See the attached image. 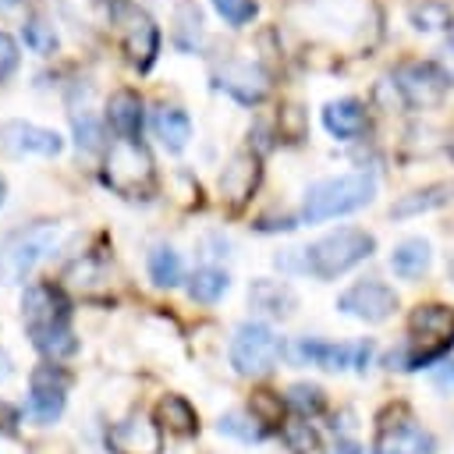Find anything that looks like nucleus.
Returning <instances> with one entry per match:
<instances>
[{
    "mask_svg": "<svg viewBox=\"0 0 454 454\" xmlns=\"http://www.w3.org/2000/svg\"><path fill=\"white\" fill-rule=\"evenodd\" d=\"M21 316H25V330L32 337L35 351H43L46 358L57 362V358H67L78 351V337L71 330V305L60 287H53V284L25 287Z\"/></svg>",
    "mask_w": 454,
    "mask_h": 454,
    "instance_id": "f257e3e1",
    "label": "nucleus"
},
{
    "mask_svg": "<svg viewBox=\"0 0 454 454\" xmlns=\"http://www.w3.org/2000/svg\"><path fill=\"white\" fill-rule=\"evenodd\" d=\"M64 238H67V227L53 223V220H39V223H28L21 231H11L0 241V284H7V287L25 284V277L50 252H57L64 245Z\"/></svg>",
    "mask_w": 454,
    "mask_h": 454,
    "instance_id": "f03ea898",
    "label": "nucleus"
},
{
    "mask_svg": "<svg viewBox=\"0 0 454 454\" xmlns=\"http://www.w3.org/2000/svg\"><path fill=\"white\" fill-rule=\"evenodd\" d=\"M372 195H376V181H372V174H365V170L312 181L309 192H305V202H301V220L323 223V220L355 213V209L369 206Z\"/></svg>",
    "mask_w": 454,
    "mask_h": 454,
    "instance_id": "7ed1b4c3",
    "label": "nucleus"
},
{
    "mask_svg": "<svg viewBox=\"0 0 454 454\" xmlns=\"http://www.w3.org/2000/svg\"><path fill=\"white\" fill-rule=\"evenodd\" d=\"M372 248H376V238L369 231L340 227V231L323 234L309 248H301V270L312 273L316 280H333V277L348 273L351 266H358L362 259H369Z\"/></svg>",
    "mask_w": 454,
    "mask_h": 454,
    "instance_id": "20e7f679",
    "label": "nucleus"
},
{
    "mask_svg": "<svg viewBox=\"0 0 454 454\" xmlns=\"http://www.w3.org/2000/svg\"><path fill=\"white\" fill-rule=\"evenodd\" d=\"M408 330H411V348L415 351L401 348L397 355H390V365L397 362V369H422L454 344V309L440 305V301L419 305L408 319Z\"/></svg>",
    "mask_w": 454,
    "mask_h": 454,
    "instance_id": "39448f33",
    "label": "nucleus"
},
{
    "mask_svg": "<svg viewBox=\"0 0 454 454\" xmlns=\"http://www.w3.org/2000/svg\"><path fill=\"white\" fill-rule=\"evenodd\" d=\"M103 181L124 195V199H149L153 184H156V167L153 156L142 142H124L117 138L106 149V167H103Z\"/></svg>",
    "mask_w": 454,
    "mask_h": 454,
    "instance_id": "423d86ee",
    "label": "nucleus"
},
{
    "mask_svg": "<svg viewBox=\"0 0 454 454\" xmlns=\"http://www.w3.org/2000/svg\"><path fill=\"white\" fill-rule=\"evenodd\" d=\"M106 11H110V21L121 32V46H124L128 60L138 71H149L156 53H160V28H156V21L138 4H131V0H110Z\"/></svg>",
    "mask_w": 454,
    "mask_h": 454,
    "instance_id": "0eeeda50",
    "label": "nucleus"
},
{
    "mask_svg": "<svg viewBox=\"0 0 454 454\" xmlns=\"http://www.w3.org/2000/svg\"><path fill=\"white\" fill-rule=\"evenodd\" d=\"M280 337L262 323H241L231 337V365L241 376H266L280 362Z\"/></svg>",
    "mask_w": 454,
    "mask_h": 454,
    "instance_id": "6e6552de",
    "label": "nucleus"
},
{
    "mask_svg": "<svg viewBox=\"0 0 454 454\" xmlns=\"http://www.w3.org/2000/svg\"><path fill=\"white\" fill-rule=\"evenodd\" d=\"M301 11L319 32L333 39H362L365 28L376 21V11L369 0H309Z\"/></svg>",
    "mask_w": 454,
    "mask_h": 454,
    "instance_id": "1a4fd4ad",
    "label": "nucleus"
},
{
    "mask_svg": "<svg viewBox=\"0 0 454 454\" xmlns=\"http://www.w3.org/2000/svg\"><path fill=\"white\" fill-rule=\"evenodd\" d=\"M67 387H71V376L60 369V365H35L32 369V380H28V419L46 426L53 422L60 411H64V401H67Z\"/></svg>",
    "mask_w": 454,
    "mask_h": 454,
    "instance_id": "9d476101",
    "label": "nucleus"
},
{
    "mask_svg": "<svg viewBox=\"0 0 454 454\" xmlns=\"http://www.w3.org/2000/svg\"><path fill=\"white\" fill-rule=\"evenodd\" d=\"M433 450H436L433 433H426L408 415V408H394V422L390 415H383L372 440V454H433Z\"/></svg>",
    "mask_w": 454,
    "mask_h": 454,
    "instance_id": "9b49d317",
    "label": "nucleus"
},
{
    "mask_svg": "<svg viewBox=\"0 0 454 454\" xmlns=\"http://www.w3.org/2000/svg\"><path fill=\"white\" fill-rule=\"evenodd\" d=\"M394 89L408 106H436L447 92V78L440 74L436 64L426 60H404L394 71Z\"/></svg>",
    "mask_w": 454,
    "mask_h": 454,
    "instance_id": "f8f14e48",
    "label": "nucleus"
},
{
    "mask_svg": "<svg viewBox=\"0 0 454 454\" xmlns=\"http://www.w3.org/2000/svg\"><path fill=\"white\" fill-rule=\"evenodd\" d=\"M337 309L351 319H362V323H383L387 316H394L397 294L383 280H358L337 298Z\"/></svg>",
    "mask_w": 454,
    "mask_h": 454,
    "instance_id": "ddd939ff",
    "label": "nucleus"
},
{
    "mask_svg": "<svg viewBox=\"0 0 454 454\" xmlns=\"http://www.w3.org/2000/svg\"><path fill=\"white\" fill-rule=\"evenodd\" d=\"M0 145L11 156H60L64 149V135L32 121H4L0 124Z\"/></svg>",
    "mask_w": 454,
    "mask_h": 454,
    "instance_id": "4468645a",
    "label": "nucleus"
},
{
    "mask_svg": "<svg viewBox=\"0 0 454 454\" xmlns=\"http://www.w3.org/2000/svg\"><path fill=\"white\" fill-rule=\"evenodd\" d=\"M372 355V344H330V340H316V337H301L294 344V358L319 365V369H365Z\"/></svg>",
    "mask_w": 454,
    "mask_h": 454,
    "instance_id": "2eb2a0df",
    "label": "nucleus"
},
{
    "mask_svg": "<svg viewBox=\"0 0 454 454\" xmlns=\"http://www.w3.org/2000/svg\"><path fill=\"white\" fill-rule=\"evenodd\" d=\"M216 89H223L245 106H255L270 96V74L252 60H223L216 67Z\"/></svg>",
    "mask_w": 454,
    "mask_h": 454,
    "instance_id": "dca6fc26",
    "label": "nucleus"
},
{
    "mask_svg": "<svg viewBox=\"0 0 454 454\" xmlns=\"http://www.w3.org/2000/svg\"><path fill=\"white\" fill-rule=\"evenodd\" d=\"M106 447L114 454H160V426L145 415H128L124 422L110 426Z\"/></svg>",
    "mask_w": 454,
    "mask_h": 454,
    "instance_id": "f3484780",
    "label": "nucleus"
},
{
    "mask_svg": "<svg viewBox=\"0 0 454 454\" xmlns=\"http://www.w3.org/2000/svg\"><path fill=\"white\" fill-rule=\"evenodd\" d=\"M259 184V156L255 153H234L220 174V195L231 209H241Z\"/></svg>",
    "mask_w": 454,
    "mask_h": 454,
    "instance_id": "a211bd4d",
    "label": "nucleus"
},
{
    "mask_svg": "<svg viewBox=\"0 0 454 454\" xmlns=\"http://www.w3.org/2000/svg\"><path fill=\"white\" fill-rule=\"evenodd\" d=\"M106 121L117 131V138L138 142L142 138V96L135 89H117L106 99Z\"/></svg>",
    "mask_w": 454,
    "mask_h": 454,
    "instance_id": "6ab92c4d",
    "label": "nucleus"
},
{
    "mask_svg": "<svg viewBox=\"0 0 454 454\" xmlns=\"http://www.w3.org/2000/svg\"><path fill=\"white\" fill-rule=\"evenodd\" d=\"M248 301H252L255 312L273 316V319H287L294 312V305H298L294 291L284 280H266V277H259V280L248 284Z\"/></svg>",
    "mask_w": 454,
    "mask_h": 454,
    "instance_id": "aec40b11",
    "label": "nucleus"
},
{
    "mask_svg": "<svg viewBox=\"0 0 454 454\" xmlns=\"http://www.w3.org/2000/svg\"><path fill=\"white\" fill-rule=\"evenodd\" d=\"M323 128L340 142L358 138L365 131V106L358 99H351V96L348 99H333V103L323 106Z\"/></svg>",
    "mask_w": 454,
    "mask_h": 454,
    "instance_id": "412c9836",
    "label": "nucleus"
},
{
    "mask_svg": "<svg viewBox=\"0 0 454 454\" xmlns=\"http://www.w3.org/2000/svg\"><path fill=\"white\" fill-rule=\"evenodd\" d=\"M153 131L163 142L167 153H181L192 138V117L181 106H156L153 114Z\"/></svg>",
    "mask_w": 454,
    "mask_h": 454,
    "instance_id": "4be33fe9",
    "label": "nucleus"
},
{
    "mask_svg": "<svg viewBox=\"0 0 454 454\" xmlns=\"http://www.w3.org/2000/svg\"><path fill=\"white\" fill-rule=\"evenodd\" d=\"M429 262H433V252H429V241H422V238H404V241L390 252V270H394L397 277H404V280L422 277V273L429 270Z\"/></svg>",
    "mask_w": 454,
    "mask_h": 454,
    "instance_id": "5701e85b",
    "label": "nucleus"
},
{
    "mask_svg": "<svg viewBox=\"0 0 454 454\" xmlns=\"http://www.w3.org/2000/svg\"><path fill=\"white\" fill-rule=\"evenodd\" d=\"M408 21L415 32L433 35V32H450L454 25V11L443 0H415L408 4Z\"/></svg>",
    "mask_w": 454,
    "mask_h": 454,
    "instance_id": "b1692460",
    "label": "nucleus"
},
{
    "mask_svg": "<svg viewBox=\"0 0 454 454\" xmlns=\"http://www.w3.org/2000/svg\"><path fill=\"white\" fill-rule=\"evenodd\" d=\"M170 35H174L177 50H184V53H195L202 46L206 28H202V14H199V7L192 0H181L174 7V28H170Z\"/></svg>",
    "mask_w": 454,
    "mask_h": 454,
    "instance_id": "393cba45",
    "label": "nucleus"
},
{
    "mask_svg": "<svg viewBox=\"0 0 454 454\" xmlns=\"http://www.w3.org/2000/svg\"><path fill=\"white\" fill-rule=\"evenodd\" d=\"M450 192H454L450 184H426V188H419V192H408V195H401V199L390 206V216L404 220V216L436 209V206H443V202L450 199Z\"/></svg>",
    "mask_w": 454,
    "mask_h": 454,
    "instance_id": "a878e982",
    "label": "nucleus"
},
{
    "mask_svg": "<svg viewBox=\"0 0 454 454\" xmlns=\"http://www.w3.org/2000/svg\"><path fill=\"white\" fill-rule=\"evenodd\" d=\"M160 422H163V429L174 433V436H195V429H199L195 408H192L184 397H177V394H170V397L160 401Z\"/></svg>",
    "mask_w": 454,
    "mask_h": 454,
    "instance_id": "bb28decb",
    "label": "nucleus"
},
{
    "mask_svg": "<svg viewBox=\"0 0 454 454\" xmlns=\"http://www.w3.org/2000/svg\"><path fill=\"white\" fill-rule=\"evenodd\" d=\"M21 39H25V46H28L32 53H39V57L57 53V28H53V21H50L46 14H39V11L25 18Z\"/></svg>",
    "mask_w": 454,
    "mask_h": 454,
    "instance_id": "cd10ccee",
    "label": "nucleus"
},
{
    "mask_svg": "<svg viewBox=\"0 0 454 454\" xmlns=\"http://www.w3.org/2000/svg\"><path fill=\"white\" fill-rule=\"evenodd\" d=\"M227 287H231V277L223 270H216V266H202L188 280V294L195 301H202V305H213L220 294H227Z\"/></svg>",
    "mask_w": 454,
    "mask_h": 454,
    "instance_id": "c85d7f7f",
    "label": "nucleus"
},
{
    "mask_svg": "<svg viewBox=\"0 0 454 454\" xmlns=\"http://www.w3.org/2000/svg\"><path fill=\"white\" fill-rule=\"evenodd\" d=\"M149 277L156 287H177L181 284V255L170 245H156L149 252Z\"/></svg>",
    "mask_w": 454,
    "mask_h": 454,
    "instance_id": "c756f323",
    "label": "nucleus"
},
{
    "mask_svg": "<svg viewBox=\"0 0 454 454\" xmlns=\"http://www.w3.org/2000/svg\"><path fill=\"white\" fill-rule=\"evenodd\" d=\"M287 404H291L301 419H312V415H319V411L326 408V397H323V390L312 387V383H294V387L287 390Z\"/></svg>",
    "mask_w": 454,
    "mask_h": 454,
    "instance_id": "7c9ffc66",
    "label": "nucleus"
},
{
    "mask_svg": "<svg viewBox=\"0 0 454 454\" xmlns=\"http://www.w3.org/2000/svg\"><path fill=\"white\" fill-rule=\"evenodd\" d=\"M259 419L248 411V415H241V411H231V415H223L220 419V433H227V436H238V440H245V443H252V440H262V426H255Z\"/></svg>",
    "mask_w": 454,
    "mask_h": 454,
    "instance_id": "2f4dec72",
    "label": "nucleus"
},
{
    "mask_svg": "<svg viewBox=\"0 0 454 454\" xmlns=\"http://www.w3.org/2000/svg\"><path fill=\"white\" fill-rule=\"evenodd\" d=\"M209 4H213L216 14H220L227 25H234V28L248 25V21L259 14V4H255V0H209Z\"/></svg>",
    "mask_w": 454,
    "mask_h": 454,
    "instance_id": "473e14b6",
    "label": "nucleus"
},
{
    "mask_svg": "<svg viewBox=\"0 0 454 454\" xmlns=\"http://www.w3.org/2000/svg\"><path fill=\"white\" fill-rule=\"evenodd\" d=\"M71 121H74V135H78V145L82 149H99L103 145V128H99V121L89 110H82V114L74 110Z\"/></svg>",
    "mask_w": 454,
    "mask_h": 454,
    "instance_id": "72a5a7b5",
    "label": "nucleus"
},
{
    "mask_svg": "<svg viewBox=\"0 0 454 454\" xmlns=\"http://www.w3.org/2000/svg\"><path fill=\"white\" fill-rule=\"evenodd\" d=\"M259 422H280V411H284V404H280V397L277 394H270V390H259L255 397H252V408H248Z\"/></svg>",
    "mask_w": 454,
    "mask_h": 454,
    "instance_id": "f704fd0d",
    "label": "nucleus"
},
{
    "mask_svg": "<svg viewBox=\"0 0 454 454\" xmlns=\"http://www.w3.org/2000/svg\"><path fill=\"white\" fill-rule=\"evenodd\" d=\"M18 64H21V50H18L14 35H7V32L0 28V82H7V78L18 71Z\"/></svg>",
    "mask_w": 454,
    "mask_h": 454,
    "instance_id": "c9c22d12",
    "label": "nucleus"
},
{
    "mask_svg": "<svg viewBox=\"0 0 454 454\" xmlns=\"http://www.w3.org/2000/svg\"><path fill=\"white\" fill-rule=\"evenodd\" d=\"M284 440L291 443V450H312L316 447V433L309 422H287L284 426Z\"/></svg>",
    "mask_w": 454,
    "mask_h": 454,
    "instance_id": "e433bc0d",
    "label": "nucleus"
},
{
    "mask_svg": "<svg viewBox=\"0 0 454 454\" xmlns=\"http://www.w3.org/2000/svg\"><path fill=\"white\" fill-rule=\"evenodd\" d=\"M436 67H440V74L447 78V85H454V39L440 46V53H436Z\"/></svg>",
    "mask_w": 454,
    "mask_h": 454,
    "instance_id": "4c0bfd02",
    "label": "nucleus"
},
{
    "mask_svg": "<svg viewBox=\"0 0 454 454\" xmlns=\"http://www.w3.org/2000/svg\"><path fill=\"white\" fill-rule=\"evenodd\" d=\"M433 383H436L440 390H450V394H454V362H447V365L433 376Z\"/></svg>",
    "mask_w": 454,
    "mask_h": 454,
    "instance_id": "58836bf2",
    "label": "nucleus"
},
{
    "mask_svg": "<svg viewBox=\"0 0 454 454\" xmlns=\"http://www.w3.org/2000/svg\"><path fill=\"white\" fill-rule=\"evenodd\" d=\"M330 454H362V447H358V443H355V440H337V443H333V450H330Z\"/></svg>",
    "mask_w": 454,
    "mask_h": 454,
    "instance_id": "ea45409f",
    "label": "nucleus"
},
{
    "mask_svg": "<svg viewBox=\"0 0 454 454\" xmlns=\"http://www.w3.org/2000/svg\"><path fill=\"white\" fill-rule=\"evenodd\" d=\"M7 376H11V355H7L4 348H0V383H4Z\"/></svg>",
    "mask_w": 454,
    "mask_h": 454,
    "instance_id": "a19ab883",
    "label": "nucleus"
},
{
    "mask_svg": "<svg viewBox=\"0 0 454 454\" xmlns=\"http://www.w3.org/2000/svg\"><path fill=\"white\" fill-rule=\"evenodd\" d=\"M18 4H25V0H0V7L7 11V7H18Z\"/></svg>",
    "mask_w": 454,
    "mask_h": 454,
    "instance_id": "79ce46f5",
    "label": "nucleus"
},
{
    "mask_svg": "<svg viewBox=\"0 0 454 454\" xmlns=\"http://www.w3.org/2000/svg\"><path fill=\"white\" fill-rule=\"evenodd\" d=\"M450 277H454V259H450Z\"/></svg>",
    "mask_w": 454,
    "mask_h": 454,
    "instance_id": "37998d69",
    "label": "nucleus"
},
{
    "mask_svg": "<svg viewBox=\"0 0 454 454\" xmlns=\"http://www.w3.org/2000/svg\"><path fill=\"white\" fill-rule=\"evenodd\" d=\"M0 202H4V188H0Z\"/></svg>",
    "mask_w": 454,
    "mask_h": 454,
    "instance_id": "c03bdc74",
    "label": "nucleus"
}]
</instances>
